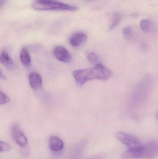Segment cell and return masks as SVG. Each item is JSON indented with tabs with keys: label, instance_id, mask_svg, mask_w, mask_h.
Returning <instances> with one entry per match:
<instances>
[{
	"label": "cell",
	"instance_id": "6da1fadb",
	"mask_svg": "<svg viewBox=\"0 0 158 159\" xmlns=\"http://www.w3.org/2000/svg\"><path fill=\"white\" fill-rule=\"evenodd\" d=\"M72 75L77 84L82 86L92 80H107L111 77L112 72L101 63L92 68L76 70L73 72Z\"/></svg>",
	"mask_w": 158,
	"mask_h": 159
},
{
	"label": "cell",
	"instance_id": "7a4b0ae2",
	"mask_svg": "<svg viewBox=\"0 0 158 159\" xmlns=\"http://www.w3.org/2000/svg\"><path fill=\"white\" fill-rule=\"evenodd\" d=\"M158 157V141H154L147 144H142L122 153L124 159H153Z\"/></svg>",
	"mask_w": 158,
	"mask_h": 159
},
{
	"label": "cell",
	"instance_id": "3957f363",
	"mask_svg": "<svg viewBox=\"0 0 158 159\" xmlns=\"http://www.w3.org/2000/svg\"><path fill=\"white\" fill-rule=\"evenodd\" d=\"M33 9L39 11H69L78 10L75 6L62 2H36L32 5Z\"/></svg>",
	"mask_w": 158,
	"mask_h": 159
},
{
	"label": "cell",
	"instance_id": "277c9868",
	"mask_svg": "<svg viewBox=\"0 0 158 159\" xmlns=\"http://www.w3.org/2000/svg\"><path fill=\"white\" fill-rule=\"evenodd\" d=\"M115 136L117 140L127 146L128 149L135 148L142 144L138 137L123 132L117 133Z\"/></svg>",
	"mask_w": 158,
	"mask_h": 159
},
{
	"label": "cell",
	"instance_id": "5b68a950",
	"mask_svg": "<svg viewBox=\"0 0 158 159\" xmlns=\"http://www.w3.org/2000/svg\"><path fill=\"white\" fill-rule=\"evenodd\" d=\"M11 136L16 143L22 148L28 147V141L19 125H14L11 129Z\"/></svg>",
	"mask_w": 158,
	"mask_h": 159
},
{
	"label": "cell",
	"instance_id": "8992f818",
	"mask_svg": "<svg viewBox=\"0 0 158 159\" xmlns=\"http://www.w3.org/2000/svg\"><path fill=\"white\" fill-rule=\"evenodd\" d=\"M53 55L59 61L68 63L71 60V56L70 52L64 47H56L53 51Z\"/></svg>",
	"mask_w": 158,
	"mask_h": 159
},
{
	"label": "cell",
	"instance_id": "52a82bcc",
	"mask_svg": "<svg viewBox=\"0 0 158 159\" xmlns=\"http://www.w3.org/2000/svg\"><path fill=\"white\" fill-rule=\"evenodd\" d=\"M49 148L52 152H60L64 148V142L62 139L57 136H51L48 140Z\"/></svg>",
	"mask_w": 158,
	"mask_h": 159
},
{
	"label": "cell",
	"instance_id": "ba28073f",
	"mask_svg": "<svg viewBox=\"0 0 158 159\" xmlns=\"http://www.w3.org/2000/svg\"><path fill=\"white\" fill-rule=\"evenodd\" d=\"M88 37L86 34L78 32L71 35L69 39V43L74 47H78L84 44L87 42Z\"/></svg>",
	"mask_w": 158,
	"mask_h": 159
},
{
	"label": "cell",
	"instance_id": "9c48e42d",
	"mask_svg": "<svg viewBox=\"0 0 158 159\" xmlns=\"http://www.w3.org/2000/svg\"><path fill=\"white\" fill-rule=\"evenodd\" d=\"M86 140H83L77 144L72 149L70 155V159H78L81 156L87 145Z\"/></svg>",
	"mask_w": 158,
	"mask_h": 159
},
{
	"label": "cell",
	"instance_id": "30bf717a",
	"mask_svg": "<svg viewBox=\"0 0 158 159\" xmlns=\"http://www.w3.org/2000/svg\"><path fill=\"white\" fill-rule=\"evenodd\" d=\"M29 82L32 89H38L41 87L42 78L37 73L32 72L29 76Z\"/></svg>",
	"mask_w": 158,
	"mask_h": 159
},
{
	"label": "cell",
	"instance_id": "8fae6325",
	"mask_svg": "<svg viewBox=\"0 0 158 159\" xmlns=\"http://www.w3.org/2000/svg\"><path fill=\"white\" fill-rule=\"evenodd\" d=\"M0 61L1 63L9 69H12L15 67V63L8 53L6 51H3L0 55Z\"/></svg>",
	"mask_w": 158,
	"mask_h": 159
},
{
	"label": "cell",
	"instance_id": "7c38bea8",
	"mask_svg": "<svg viewBox=\"0 0 158 159\" xmlns=\"http://www.w3.org/2000/svg\"><path fill=\"white\" fill-rule=\"evenodd\" d=\"M20 60L22 64L26 67H29L31 63V59L28 48L24 47L21 49Z\"/></svg>",
	"mask_w": 158,
	"mask_h": 159
},
{
	"label": "cell",
	"instance_id": "4fadbf2b",
	"mask_svg": "<svg viewBox=\"0 0 158 159\" xmlns=\"http://www.w3.org/2000/svg\"><path fill=\"white\" fill-rule=\"evenodd\" d=\"M140 27L143 31L150 33L154 30L155 26L154 23L147 20L144 19L141 21Z\"/></svg>",
	"mask_w": 158,
	"mask_h": 159
},
{
	"label": "cell",
	"instance_id": "5bb4252c",
	"mask_svg": "<svg viewBox=\"0 0 158 159\" xmlns=\"http://www.w3.org/2000/svg\"><path fill=\"white\" fill-rule=\"evenodd\" d=\"M121 15L120 14H118V13L114 14L112 19H111V22L109 25V30H112L115 27H116L121 21Z\"/></svg>",
	"mask_w": 158,
	"mask_h": 159
},
{
	"label": "cell",
	"instance_id": "9a60e30c",
	"mask_svg": "<svg viewBox=\"0 0 158 159\" xmlns=\"http://www.w3.org/2000/svg\"><path fill=\"white\" fill-rule=\"evenodd\" d=\"M87 58L90 62L95 65L101 63L100 62V59L99 57L94 52H91V53H89L87 55Z\"/></svg>",
	"mask_w": 158,
	"mask_h": 159
},
{
	"label": "cell",
	"instance_id": "2e32d148",
	"mask_svg": "<svg viewBox=\"0 0 158 159\" xmlns=\"http://www.w3.org/2000/svg\"><path fill=\"white\" fill-rule=\"evenodd\" d=\"M123 34L125 38L128 40H131L134 37L133 30L130 27H126L123 30Z\"/></svg>",
	"mask_w": 158,
	"mask_h": 159
},
{
	"label": "cell",
	"instance_id": "e0dca14e",
	"mask_svg": "<svg viewBox=\"0 0 158 159\" xmlns=\"http://www.w3.org/2000/svg\"><path fill=\"white\" fill-rule=\"evenodd\" d=\"M12 147L10 144L4 141H0V153L8 152L12 149Z\"/></svg>",
	"mask_w": 158,
	"mask_h": 159
},
{
	"label": "cell",
	"instance_id": "ac0fdd59",
	"mask_svg": "<svg viewBox=\"0 0 158 159\" xmlns=\"http://www.w3.org/2000/svg\"><path fill=\"white\" fill-rule=\"evenodd\" d=\"M10 101V98L4 93L0 92V105L5 104L9 102Z\"/></svg>",
	"mask_w": 158,
	"mask_h": 159
},
{
	"label": "cell",
	"instance_id": "d6986e66",
	"mask_svg": "<svg viewBox=\"0 0 158 159\" xmlns=\"http://www.w3.org/2000/svg\"><path fill=\"white\" fill-rule=\"evenodd\" d=\"M0 78L2 80H5L6 79L5 76L3 74L2 71H1V72H0Z\"/></svg>",
	"mask_w": 158,
	"mask_h": 159
},
{
	"label": "cell",
	"instance_id": "ffe728a7",
	"mask_svg": "<svg viewBox=\"0 0 158 159\" xmlns=\"http://www.w3.org/2000/svg\"><path fill=\"white\" fill-rule=\"evenodd\" d=\"M88 159H104V158L102 156H97V157H94Z\"/></svg>",
	"mask_w": 158,
	"mask_h": 159
},
{
	"label": "cell",
	"instance_id": "44dd1931",
	"mask_svg": "<svg viewBox=\"0 0 158 159\" xmlns=\"http://www.w3.org/2000/svg\"><path fill=\"white\" fill-rule=\"evenodd\" d=\"M36 2H53L54 0H35Z\"/></svg>",
	"mask_w": 158,
	"mask_h": 159
},
{
	"label": "cell",
	"instance_id": "7402d4cb",
	"mask_svg": "<svg viewBox=\"0 0 158 159\" xmlns=\"http://www.w3.org/2000/svg\"><path fill=\"white\" fill-rule=\"evenodd\" d=\"M5 1L6 0H1V7H2V6L3 4L4 3H5Z\"/></svg>",
	"mask_w": 158,
	"mask_h": 159
}]
</instances>
